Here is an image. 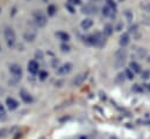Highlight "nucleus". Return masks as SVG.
I'll return each instance as SVG.
<instances>
[{
	"mask_svg": "<svg viewBox=\"0 0 150 139\" xmlns=\"http://www.w3.org/2000/svg\"><path fill=\"white\" fill-rule=\"evenodd\" d=\"M33 16H34L35 25L38 27H44L47 25V16H45V14L42 11H40V9L38 11H34Z\"/></svg>",
	"mask_w": 150,
	"mask_h": 139,
	"instance_id": "obj_1",
	"label": "nucleus"
},
{
	"mask_svg": "<svg viewBox=\"0 0 150 139\" xmlns=\"http://www.w3.org/2000/svg\"><path fill=\"white\" fill-rule=\"evenodd\" d=\"M4 36H5V40H6V42H7V46L12 48V47L15 44V40H16L14 31H13L12 28H9V27L5 28V31H4Z\"/></svg>",
	"mask_w": 150,
	"mask_h": 139,
	"instance_id": "obj_2",
	"label": "nucleus"
},
{
	"mask_svg": "<svg viewBox=\"0 0 150 139\" xmlns=\"http://www.w3.org/2000/svg\"><path fill=\"white\" fill-rule=\"evenodd\" d=\"M126 57H127V52L126 49H120L116 52L115 54V67L116 68H120L125 64V61H126Z\"/></svg>",
	"mask_w": 150,
	"mask_h": 139,
	"instance_id": "obj_3",
	"label": "nucleus"
},
{
	"mask_svg": "<svg viewBox=\"0 0 150 139\" xmlns=\"http://www.w3.org/2000/svg\"><path fill=\"white\" fill-rule=\"evenodd\" d=\"M81 12L86 15H96L98 13V6L92 5V4H87V5L81 7Z\"/></svg>",
	"mask_w": 150,
	"mask_h": 139,
	"instance_id": "obj_4",
	"label": "nucleus"
},
{
	"mask_svg": "<svg viewBox=\"0 0 150 139\" xmlns=\"http://www.w3.org/2000/svg\"><path fill=\"white\" fill-rule=\"evenodd\" d=\"M74 68V66H72V63H64V64H62L61 67H58L57 68V74L58 75H61V76H64V75H68V74H70L71 72V70Z\"/></svg>",
	"mask_w": 150,
	"mask_h": 139,
	"instance_id": "obj_5",
	"label": "nucleus"
},
{
	"mask_svg": "<svg viewBox=\"0 0 150 139\" xmlns=\"http://www.w3.org/2000/svg\"><path fill=\"white\" fill-rule=\"evenodd\" d=\"M23 37H25L26 41H28V42H33V41L35 40V37H36V31L33 29V28L26 31L25 34H23Z\"/></svg>",
	"mask_w": 150,
	"mask_h": 139,
	"instance_id": "obj_6",
	"label": "nucleus"
},
{
	"mask_svg": "<svg viewBox=\"0 0 150 139\" xmlns=\"http://www.w3.org/2000/svg\"><path fill=\"white\" fill-rule=\"evenodd\" d=\"M27 67H28V71H29L30 74H33V75H35V74L38 72V68H40V67H38V63L35 60L29 61L28 64H27Z\"/></svg>",
	"mask_w": 150,
	"mask_h": 139,
	"instance_id": "obj_7",
	"label": "nucleus"
},
{
	"mask_svg": "<svg viewBox=\"0 0 150 139\" xmlns=\"http://www.w3.org/2000/svg\"><path fill=\"white\" fill-rule=\"evenodd\" d=\"M9 71H11L14 76H16V77L22 75V68H21L19 64H16V63H13V64L9 66Z\"/></svg>",
	"mask_w": 150,
	"mask_h": 139,
	"instance_id": "obj_8",
	"label": "nucleus"
},
{
	"mask_svg": "<svg viewBox=\"0 0 150 139\" xmlns=\"http://www.w3.org/2000/svg\"><path fill=\"white\" fill-rule=\"evenodd\" d=\"M20 97H21V100H22L25 103H32V102H33L32 95H30L28 91H26L25 89H22V90L20 91Z\"/></svg>",
	"mask_w": 150,
	"mask_h": 139,
	"instance_id": "obj_9",
	"label": "nucleus"
},
{
	"mask_svg": "<svg viewBox=\"0 0 150 139\" xmlns=\"http://www.w3.org/2000/svg\"><path fill=\"white\" fill-rule=\"evenodd\" d=\"M6 105H7V107H8L9 110H15V109H18L19 103H18V101H15L14 98L8 97V98L6 100Z\"/></svg>",
	"mask_w": 150,
	"mask_h": 139,
	"instance_id": "obj_10",
	"label": "nucleus"
},
{
	"mask_svg": "<svg viewBox=\"0 0 150 139\" xmlns=\"http://www.w3.org/2000/svg\"><path fill=\"white\" fill-rule=\"evenodd\" d=\"M101 11H103V15H104V16H108V18H113V16L115 15V12H116V11H114L113 8L108 7L107 5L104 6Z\"/></svg>",
	"mask_w": 150,
	"mask_h": 139,
	"instance_id": "obj_11",
	"label": "nucleus"
},
{
	"mask_svg": "<svg viewBox=\"0 0 150 139\" xmlns=\"http://www.w3.org/2000/svg\"><path fill=\"white\" fill-rule=\"evenodd\" d=\"M129 35L127 34V33H123V34L120 36V40H119V43H120V46L123 48V47H126L128 43H129Z\"/></svg>",
	"mask_w": 150,
	"mask_h": 139,
	"instance_id": "obj_12",
	"label": "nucleus"
},
{
	"mask_svg": "<svg viewBox=\"0 0 150 139\" xmlns=\"http://www.w3.org/2000/svg\"><path fill=\"white\" fill-rule=\"evenodd\" d=\"M84 41L90 46H97V37L94 34H91L86 37H84Z\"/></svg>",
	"mask_w": 150,
	"mask_h": 139,
	"instance_id": "obj_13",
	"label": "nucleus"
},
{
	"mask_svg": "<svg viewBox=\"0 0 150 139\" xmlns=\"http://www.w3.org/2000/svg\"><path fill=\"white\" fill-rule=\"evenodd\" d=\"M80 26H81V28L83 29H90L92 26H93V21L91 20V19H84L83 21H81V24H80Z\"/></svg>",
	"mask_w": 150,
	"mask_h": 139,
	"instance_id": "obj_14",
	"label": "nucleus"
},
{
	"mask_svg": "<svg viewBox=\"0 0 150 139\" xmlns=\"http://www.w3.org/2000/svg\"><path fill=\"white\" fill-rule=\"evenodd\" d=\"M85 80H86V74H80V75H78L75 80H74V84L77 85V87L78 85H81Z\"/></svg>",
	"mask_w": 150,
	"mask_h": 139,
	"instance_id": "obj_15",
	"label": "nucleus"
},
{
	"mask_svg": "<svg viewBox=\"0 0 150 139\" xmlns=\"http://www.w3.org/2000/svg\"><path fill=\"white\" fill-rule=\"evenodd\" d=\"M94 35L97 37V46H99V47L104 46L105 44V37H104V35L101 34L100 32H96Z\"/></svg>",
	"mask_w": 150,
	"mask_h": 139,
	"instance_id": "obj_16",
	"label": "nucleus"
},
{
	"mask_svg": "<svg viewBox=\"0 0 150 139\" xmlns=\"http://www.w3.org/2000/svg\"><path fill=\"white\" fill-rule=\"evenodd\" d=\"M56 36H57L61 41H63V42H68V41L70 40V35L68 34V33H65V32H57V33H56Z\"/></svg>",
	"mask_w": 150,
	"mask_h": 139,
	"instance_id": "obj_17",
	"label": "nucleus"
},
{
	"mask_svg": "<svg viewBox=\"0 0 150 139\" xmlns=\"http://www.w3.org/2000/svg\"><path fill=\"white\" fill-rule=\"evenodd\" d=\"M129 67H130V70L134 72V74H139V72H141V66L137 63V62H130V64H129Z\"/></svg>",
	"mask_w": 150,
	"mask_h": 139,
	"instance_id": "obj_18",
	"label": "nucleus"
},
{
	"mask_svg": "<svg viewBox=\"0 0 150 139\" xmlns=\"http://www.w3.org/2000/svg\"><path fill=\"white\" fill-rule=\"evenodd\" d=\"M47 12H48V15L54 16V15L56 14V12H57V8H56L55 5H49L48 8H47Z\"/></svg>",
	"mask_w": 150,
	"mask_h": 139,
	"instance_id": "obj_19",
	"label": "nucleus"
},
{
	"mask_svg": "<svg viewBox=\"0 0 150 139\" xmlns=\"http://www.w3.org/2000/svg\"><path fill=\"white\" fill-rule=\"evenodd\" d=\"M7 118V115H6V110L4 107V105L0 103V119L1 120H5Z\"/></svg>",
	"mask_w": 150,
	"mask_h": 139,
	"instance_id": "obj_20",
	"label": "nucleus"
},
{
	"mask_svg": "<svg viewBox=\"0 0 150 139\" xmlns=\"http://www.w3.org/2000/svg\"><path fill=\"white\" fill-rule=\"evenodd\" d=\"M112 33H113V27L111 26V25H106L105 28H104V34L107 35V36H110Z\"/></svg>",
	"mask_w": 150,
	"mask_h": 139,
	"instance_id": "obj_21",
	"label": "nucleus"
},
{
	"mask_svg": "<svg viewBox=\"0 0 150 139\" xmlns=\"http://www.w3.org/2000/svg\"><path fill=\"white\" fill-rule=\"evenodd\" d=\"M70 46L69 44H67V43H62L61 44V50L63 52V53H69L70 52Z\"/></svg>",
	"mask_w": 150,
	"mask_h": 139,
	"instance_id": "obj_22",
	"label": "nucleus"
},
{
	"mask_svg": "<svg viewBox=\"0 0 150 139\" xmlns=\"http://www.w3.org/2000/svg\"><path fill=\"white\" fill-rule=\"evenodd\" d=\"M125 76H126L128 80H133V78H134V72L130 69H127L125 71Z\"/></svg>",
	"mask_w": 150,
	"mask_h": 139,
	"instance_id": "obj_23",
	"label": "nucleus"
},
{
	"mask_svg": "<svg viewBox=\"0 0 150 139\" xmlns=\"http://www.w3.org/2000/svg\"><path fill=\"white\" fill-rule=\"evenodd\" d=\"M106 5H107L108 7L113 8L114 11H116V4H115L114 0H106Z\"/></svg>",
	"mask_w": 150,
	"mask_h": 139,
	"instance_id": "obj_24",
	"label": "nucleus"
},
{
	"mask_svg": "<svg viewBox=\"0 0 150 139\" xmlns=\"http://www.w3.org/2000/svg\"><path fill=\"white\" fill-rule=\"evenodd\" d=\"M140 6H141L143 9H146L147 12H150V4H149V2H146V1H143V2H142Z\"/></svg>",
	"mask_w": 150,
	"mask_h": 139,
	"instance_id": "obj_25",
	"label": "nucleus"
},
{
	"mask_svg": "<svg viewBox=\"0 0 150 139\" xmlns=\"http://www.w3.org/2000/svg\"><path fill=\"white\" fill-rule=\"evenodd\" d=\"M47 77H48V72L47 71H40V80L41 81H44Z\"/></svg>",
	"mask_w": 150,
	"mask_h": 139,
	"instance_id": "obj_26",
	"label": "nucleus"
},
{
	"mask_svg": "<svg viewBox=\"0 0 150 139\" xmlns=\"http://www.w3.org/2000/svg\"><path fill=\"white\" fill-rule=\"evenodd\" d=\"M133 90L136 91V92H142V91H143V89H142L140 85H137V84H135V85L133 87Z\"/></svg>",
	"mask_w": 150,
	"mask_h": 139,
	"instance_id": "obj_27",
	"label": "nucleus"
},
{
	"mask_svg": "<svg viewBox=\"0 0 150 139\" xmlns=\"http://www.w3.org/2000/svg\"><path fill=\"white\" fill-rule=\"evenodd\" d=\"M150 77V71H143L142 72V78L143 80H148Z\"/></svg>",
	"mask_w": 150,
	"mask_h": 139,
	"instance_id": "obj_28",
	"label": "nucleus"
},
{
	"mask_svg": "<svg viewBox=\"0 0 150 139\" xmlns=\"http://www.w3.org/2000/svg\"><path fill=\"white\" fill-rule=\"evenodd\" d=\"M68 2H69L70 5H80V4H81L80 0H68Z\"/></svg>",
	"mask_w": 150,
	"mask_h": 139,
	"instance_id": "obj_29",
	"label": "nucleus"
},
{
	"mask_svg": "<svg viewBox=\"0 0 150 139\" xmlns=\"http://www.w3.org/2000/svg\"><path fill=\"white\" fill-rule=\"evenodd\" d=\"M125 77H126V76H125V74H119V75H117V80H116V81H117V82H121V81L123 82V81H125Z\"/></svg>",
	"mask_w": 150,
	"mask_h": 139,
	"instance_id": "obj_30",
	"label": "nucleus"
},
{
	"mask_svg": "<svg viewBox=\"0 0 150 139\" xmlns=\"http://www.w3.org/2000/svg\"><path fill=\"white\" fill-rule=\"evenodd\" d=\"M125 14L127 15V18H128L129 20H132V19H133V14L130 13V11H126V12H125Z\"/></svg>",
	"mask_w": 150,
	"mask_h": 139,
	"instance_id": "obj_31",
	"label": "nucleus"
},
{
	"mask_svg": "<svg viewBox=\"0 0 150 139\" xmlns=\"http://www.w3.org/2000/svg\"><path fill=\"white\" fill-rule=\"evenodd\" d=\"M67 8L70 11V13H75V9L72 8V6H71L70 4H67Z\"/></svg>",
	"mask_w": 150,
	"mask_h": 139,
	"instance_id": "obj_32",
	"label": "nucleus"
},
{
	"mask_svg": "<svg viewBox=\"0 0 150 139\" xmlns=\"http://www.w3.org/2000/svg\"><path fill=\"white\" fill-rule=\"evenodd\" d=\"M136 29H137V26H133V27H129V32L132 33V32H136Z\"/></svg>",
	"mask_w": 150,
	"mask_h": 139,
	"instance_id": "obj_33",
	"label": "nucleus"
},
{
	"mask_svg": "<svg viewBox=\"0 0 150 139\" xmlns=\"http://www.w3.org/2000/svg\"><path fill=\"white\" fill-rule=\"evenodd\" d=\"M147 61H148V62H149V63H150V56H148V59H147Z\"/></svg>",
	"mask_w": 150,
	"mask_h": 139,
	"instance_id": "obj_34",
	"label": "nucleus"
},
{
	"mask_svg": "<svg viewBox=\"0 0 150 139\" xmlns=\"http://www.w3.org/2000/svg\"><path fill=\"white\" fill-rule=\"evenodd\" d=\"M110 139H117V138H116V137H111Z\"/></svg>",
	"mask_w": 150,
	"mask_h": 139,
	"instance_id": "obj_35",
	"label": "nucleus"
},
{
	"mask_svg": "<svg viewBox=\"0 0 150 139\" xmlns=\"http://www.w3.org/2000/svg\"><path fill=\"white\" fill-rule=\"evenodd\" d=\"M80 139H86L85 137H80Z\"/></svg>",
	"mask_w": 150,
	"mask_h": 139,
	"instance_id": "obj_36",
	"label": "nucleus"
},
{
	"mask_svg": "<svg viewBox=\"0 0 150 139\" xmlns=\"http://www.w3.org/2000/svg\"><path fill=\"white\" fill-rule=\"evenodd\" d=\"M149 90H150V84H149Z\"/></svg>",
	"mask_w": 150,
	"mask_h": 139,
	"instance_id": "obj_37",
	"label": "nucleus"
},
{
	"mask_svg": "<svg viewBox=\"0 0 150 139\" xmlns=\"http://www.w3.org/2000/svg\"><path fill=\"white\" fill-rule=\"evenodd\" d=\"M44 1H48V0H44Z\"/></svg>",
	"mask_w": 150,
	"mask_h": 139,
	"instance_id": "obj_38",
	"label": "nucleus"
},
{
	"mask_svg": "<svg viewBox=\"0 0 150 139\" xmlns=\"http://www.w3.org/2000/svg\"><path fill=\"white\" fill-rule=\"evenodd\" d=\"M0 12H1V8H0Z\"/></svg>",
	"mask_w": 150,
	"mask_h": 139,
	"instance_id": "obj_39",
	"label": "nucleus"
},
{
	"mask_svg": "<svg viewBox=\"0 0 150 139\" xmlns=\"http://www.w3.org/2000/svg\"><path fill=\"white\" fill-rule=\"evenodd\" d=\"M0 50H1V47H0Z\"/></svg>",
	"mask_w": 150,
	"mask_h": 139,
	"instance_id": "obj_40",
	"label": "nucleus"
}]
</instances>
